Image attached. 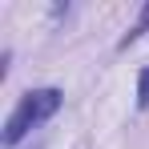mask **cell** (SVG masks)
<instances>
[{"instance_id": "1", "label": "cell", "mask_w": 149, "mask_h": 149, "mask_svg": "<svg viewBox=\"0 0 149 149\" xmlns=\"http://www.w3.org/2000/svg\"><path fill=\"white\" fill-rule=\"evenodd\" d=\"M61 101H65V93L61 89H28L24 97H20V105L12 109V117H8V125H4V145H20L28 133L36 129V125H45L61 109Z\"/></svg>"}, {"instance_id": "3", "label": "cell", "mask_w": 149, "mask_h": 149, "mask_svg": "<svg viewBox=\"0 0 149 149\" xmlns=\"http://www.w3.org/2000/svg\"><path fill=\"white\" fill-rule=\"evenodd\" d=\"M137 105H141V109H149V69H141V73H137Z\"/></svg>"}, {"instance_id": "2", "label": "cell", "mask_w": 149, "mask_h": 149, "mask_svg": "<svg viewBox=\"0 0 149 149\" xmlns=\"http://www.w3.org/2000/svg\"><path fill=\"white\" fill-rule=\"evenodd\" d=\"M145 28H149V4H145V8H141V16H137V24L129 28V32H125L121 40H117V49H129V45H133V40H137V36H141Z\"/></svg>"}]
</instances>
